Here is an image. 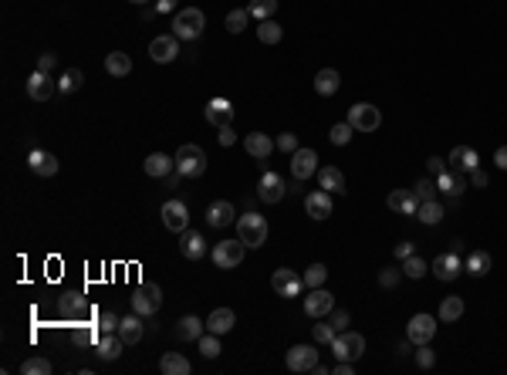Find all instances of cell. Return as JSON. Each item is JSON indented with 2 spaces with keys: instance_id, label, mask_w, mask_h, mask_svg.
Instances as JSON below:
<instances>
[{
  "instance_id": "obj_1",
  "label": "cell",
  "mask_w": 507,
  "mask_h": 375,
  "mask_svg": "<svg viewBox=\"0 0 507 375\" xmlns=\"http://www.w3.org/2000/svg\"><path fill=\"white\" fill-rule=\"evenodd\" d=\"M203 27H206V14L199 7H183V10H176V17H173V34H176L179 41H197L199 34H203Z\"/></svg>"
},
{
  "instance_id": "obj_2",
  "label": "cell",
  "mask_w": 507,
  "mask_h": 375,
  "mask_svg": "<svg viewBox=\"0 0 507 375\" xmlns=\"http://www.w3.org/2000/svg\"><path fill=\"white\" fill-rule=\"evenodd\" d=\"M176 173L186 179H199L206 173V153L193 146V142H186V146H179L176 153Z\"/></svg>"
},
{
  "instance_id": "obj_3",
  "label": "cell",
  "mask_w": 507,
  "mask_h": 375,
  "mask_svg": "<svg viewBox=\"0 0 507 375\" xmlns=\"http://www.w3.org/2000/svg\"><path fill=\"white\" fill-rule=\"evenodd\" d=\"M267 220L261 217V213H243V217H237V237H241L247 247H264L267 243Z\"/></svg>"
},
{
  "instance_id": "obj_4",
  "label": "cell",
  "mask_w": 507,
  "mask_h": 375,
  "mask_svg": "<svg viewBox=\"0 0 507 375\" xmlns=\"http://www.w3.org/2000/svg\"><path fill=\"white\" fill-rule=\"evenodd\" d=\"M133 311L135 314H142V318H149V314H156V311L162 308V287L159 284H139L133 291Z\"/></svg>"
},
{
  "instance_id": "obj_5",
  "label": "cell",
  "mask_w": 507,
  "mask_h": 375,
  "mask_svg": "<svg viewBox=\"0 0 507 375\" xmlns=\"http://www.w3.org/2000/svg\"><path fill=\"white\" fill-rule=\"evenodd\" d=\"M331 352H335V358L355 362V358H362V352H365V338L358 331H338L335 342H331Z\"/></svg>"
},
{
  "instance_id": "obj_6",
  "label": "cell",
  "mask_w": 507,
  "mask_h": 375,
  "mask_svg": "<svg viewBox=\"0 0 507 375\" xmlns=\"http://www.w3.org/2000/svg\"><path fill=\"white\" fill-rule=\"evenodd\" d=\"M243 250H247V243L237 237V240H220L217 247H213V264L220 267V270H234V267L243 261Z\"/></svg>"
},
{
  "instance_id": "obj_7",
  "label": "cell",
  "mask_w": 507,
  "mask_h": 375,
  "mask_svg": "<svg viewBox=\"0 0 507 375\" xmlns=\"http://www.w3.org/2000/svg\"><path fill=\"white\" fill-rule=\"evenodd\" d=\"M349 122H352V129L358 132H375L379 125H382V112L369 105V102H355L352 109H349Z\"/></svg>"
},
{
  "instance_id": "obj_8",
  "label": "cell",
  "mask_w": 507,
  "mask_h": 375,
  "mask_svg": "<svg viewBox=\"0 0 507 375\" xmlns=\"http://www.w3.org/2000/svg\"><path fill=\"white\" fill-rule=\"evenodd\" d=\"M433 335H437V318H433V314H413V318H409V325H406V338H409L416 349L419 345H430Z\"/></svg>"
},
{
  "instance_id": "obj_9",
  "label": "cell",
  "mask_w": 507,
  "mask_h": 375,
  "mask_svg": "<svg viewBox=\"0 0 507 375\" xmlns=\"http://www.w3.org/2000/svg\"><path fill=\"white\" fill-rule=\"evenodd\" d=\"M287 369L291 372H315L321 362H318V349L315 345H294L291 352H287Z\"/></svg>"
},
{
  "instance_id": "obj_10",
  "label": "cell",
  "mask_w": 507,
  "mask_h": 375,
  "mask_svg": "<svg viewBox=\"0 0 507 375\" xmlns=\"http://www.w3.org/2000/svg\"><path fill=\"white\" fill-rule=\"evenodd\" d=\"M271 287H274V294H278V298H298V294H301V287H305V277H298L291 267H281V270H274Z\"/></svg>"
},
{
  "instance_id": "obj_11",
  "label": "cell",
  "mask_w": 507,
  "mask_h": 375,
  "mask_svg": "<svg viewBox=\"0 0 507 375\" xmlns=\"http://www.w3.org/2000/svg\"><path fill=\"white\" fill-rule=\"evenodd\" d=\"M335 308V298H331V291L325 287H308V298H305V314L308 318H328V311Z\"/></svg>"
},
{
  "instance_id": "obj_12",
  "label": "cell",
  "mask_w": 507,
  "mask_h": 375,
  "mask_svg": "<svg viewBox=\"0 0 507 375\" xmlns=\"http://www.w3.org/2000/svg\"><path fill=\"white\" fill-rule=\"evenodd\" d=\"M162 223H166V230H173V234L190 230V210H186V203H183V199L162 203Z\"/></svg>"
},
{
  "instance_id": "obj_13",
  "label": "cell",
  "mask_w": 507,
  "mask_h": 375,
  "mask_svg": "<svg viewBox=\"0 0 507 375\" xmlns=\"http://www.w3.org/2000/svg\"><path fill=\"white\" fill-rule=\"evenodd\" d=\"M179 54V38L176 34H159L153 38V45H149V58H153L156 65H169V61H176Z\"/></svg>"
},
{
  "instance_id": "obj_14",
  "label": "cell",
  "mask_w": 507,
  "mask_h": 375,
  "mask_svg": "<svg viewBox=\"0 0 507 375\" xmlns=\"http://www.w3.org/2000/svg\"><path fill=\"white\" fill-rule=\"evenodd\" d=\"M318 173V153L315 149H298V153H291V176L298 179V183H305Z\"/></svg>"
},
{
  "instance_id": "obj_15",
  "label": "cell",
  "mask_w": 507,
  "mask_h": 375,
  "mask_svg": "<svg viewBox=\"0 0 507 375\" xmlns=\"http://www.w3.org/2000/svg\"><path fill=\"white\" fill-rule=\"evenodd\" d=\"M287 193V183L285 176H278V173H264L261 183H257V197L264 199V203H281Z\"/></svg>"
},
{
  "instance_id": "obj_16",
  "label": "cell",
  "mask_w": 507,
  "mask_h": 375,
  "mask_svg": "<svg viewBox=\"0 0 507 375\" xmlns=\"http://www.w3.org/2000/svg\"><path fill=\"white\" fill-rule=\"evenodd\" d=\"M179 250L186 261H203L206 257V237L199 230H183L179 234Z\"/></svg>"
},
{
  "instance_id": "obj_17",
  "label": "cell",
  "mask_w": 507,
  "mask_h": 375,
  "mask_svg": "<svg viewBox=\"0 0 507 375\" xmlns=\"http://www.w3.org/2000/svg\"><path fill=\"white\" fill-rule=\"evenodd\" d=\"M206 223L217 227V230L230 227V223H237V210H234V203H230V199H217V203H210V206H206Z\"/></svg>"
},
{
  "instance_id": "obj_18",
  "label": "cell",
  "mask_w": 507,
  "mask_h": 375,
  "mask_svg": "<svg viewBox=\"0 0 507 375\" xmlns=\"http://www.w3.org/2000/svg\"><path fill=\"white\" fill-rule=\"evenodd\" d=\"M142 169H146V176H153V179H166V176H173V169H176V155H166V153H153V155H146Z\"/></svg>"
},
{
  "instance_id": "obj_19",
  "label": "cell",
  "mask_w": 507,
  "mask_h": 375,
  "mask_svg": "<svg viewBox=\"0 0 507 375\" xmlns=\"http://www.w3.org/2000/svg\"><path fill=\"white\" fill-rule=\"evenodd\" d=\"M305 213H308L311 220H328L331 217V193L325 190H315L305 197Z\"/></svg>"
},
{
  "instance_id": "obj_20",
  "label": "cell",
  "mask_w": 507,
  "mask_h": 375,
  "mask_svg": "<svg viewBox=\"0 0 507 375\" xmlns=\"http://www.w3.org/2000/svg\"><path fill=\"white\" fill-rule=\"evenodd\" d=\"M243 149H247V155H254V159L267 162V155L278 149V142H274L271 135H264V132H250L247 139H243Z\"/></svg>"
},
{
  "instance_id": "obj_21",
  "label": "cell",
  "mask_w": 507,
  "mask_h": 375,
  "mask_svg": "<svg viewBox=\"0 0 507 375\" xmlns=\"http://www.w3.org/2000/svg\"><path fill=\"white\" fill-rule=\"evenodd\" d=\"M54 91H58V85L51 82V75H45V71H34V75L27 78V95H31L34 102H47Z\"/></svg>"
},
{
  "instance_id": "obj_22",
  "label": "cell",
  "mask_w": 507,
  "mask_h": 375,
  "mask_svg": "<svg viewBox=\"0 0 507 375\" xmlns=\"http://www.w3.org/2000/svg\"><path fill=\"white\" fill-rule=\"evenodd\" d=\"M386 203H389V210L406 213V217H416V210H419V197L413 193V190H393Z\"/></svg>"
},
{
  "instance_id": "obj_23",
  "label": "cell",
  "mask_w": 507,
  "mask_h": 375,
  "mask_svg": "<svg viewBox=\"0 0 507 375\" xmlns=\"http://www.w3.org/2000/svg\"><path fill=\"white\" fill-rule=\"evenodd\" d=\"M27 166H31V173L34 176H54L58 173V159L51 153H45V149H34V153L27 155Z\"/></svg>"
},
{
  "instance_id": "obj_24",
  "label": "cell",
  "mask_w": 507,
  "mask_h": 375,
  "mask_svg": "<svg viewBox=\"0 0 507 375\" xmlns=\"http://www.w3.org/2000/svg\"><path fill=\"white\" fill-rule=\"evenodd\" d=\"M446 162H450L453 169H460V173H474V169L480 166V159H477V153H474L470 146H453Z\"/></svg>"
},
{
  "instance_id": "obj_25",
  "label": "cell",
  "mask_w": 507,
  "mask_h": 375,
  "mask_svg": "<svg viewBox=\"0 0 507 375\" xmlns=\"http://www.w3.org/2000/svg\"><path fill=\"white\" fill-rule=\"evenodd\" d=\"M206 122L217 125V129L230 125V122H234V105H230L227 98H213V102L206 105Z\"/></svg>"
},
{
  "instance_id": "obj_26",
  "label": "cell",
  "mask_w": 507,
  "mask_h": 375,
  "mask_svg": "<svg viewBox=\"0 0 507 375\" xmlns=\"http://www.w3.org/2000/svg\"><path fill=\"white\" fill-rule=\"evenodd\" d=\"M460 270H463V264H460L457 254H440V257L433 261V274H437L440 281H457Z\"/></svg>"
},
{
  "instance_id": "obj_27",
  "label": "cell",
  "mask_w": 507,
  "mask_h": 375,
  "mask_svg": "<svg viewBox=\"0 0 507 375\" xmlns=\"http://www.w3.org/2000/svg\"><path fill=\"white\" fill-rule=\"evenodd\" d=\"M318 183H321V190L325 193H345V173L338 169V166H321L318 169Z\"/></svg>"
},
{
  "instance_id": "obj_28",
  "label": "cell",
  "mask_w": 507,
  "mask_h": 375,
  "mask_svg": "<svg viewBox=\"0 0 507 375\" xmlns=\"http://www.w3.org/2000/svg\"><path fill=\"white\" fill-rule=\"evenodd\" d=\"M119 338L126 342V345H135V342H142V314H126L122 321H119Z\"/></svg>"
},
{
  "instance_id": "obj_29",
  "label": "cell",
  "mask_w": 507,
  "mask_h": 375,
  "mask_svg": "<svg viewBox=\"0 0 507 375\" xmlns=\"http://www.w3.org/2000/svg\"><path fill=\"white\" fill-rule=\"evenodd\" d=\"M203 328H206V321H203V318H197V314H186V318H179V321H176V338H183V342H199Z\"/></svg>"
},
{
  "instance_id": "obj_30",
  "label": "cell",
  "mask_w": 507,
  "mask_h": 375,
  "mask_svg": "<svg viewBox=\"0 0 507 375\" xmlns=\"http://www.w3.org/2000/svg\"><path fill=\"white\" fill-rule=\"evenodd\" d=\"M126 349V342L119 338V331H102V338H98V355L105 358V362H115L119 355Z\"/></svg>"
},
{
  "instance_id": "obj_31",
  "label": "cell",
  "mask_w": 507,
  "mask_h": 375,
  "mask_svg": "<svg viewBox=\"0 0 507 375\" xmlns=\"http://www.w3.org/2000/svg\"><path fill=\"white\" fill-rule=\"evenodd\" d=\"M443 217H446V210H443L440 199H423V203H419V210H416V220L419 223H426V227H437Z\"/></svg>"
},
{
  "instance_id": "obj_32",
  "label": "cell",
  "mask_w": 507,
  "mask_h": 375,
  "mask_svg": "<svg viewBox=\"0 0 507 375\" xmlns=\"http://www.w3.org/2000/svg\"><path fill=\"white\" fill-rule=\"evenodd\" d=\"M338 89H342V78H338L335 68H321V71L315 75V91H318V95L328 98V95H335Z\"/></svg>"
},
{
  "instance_id": "obj_33",
  "label": "cell",
  "mask_w": 507,
  "mask_h": 375,
  "mask_svg": "<svg viewBox=\"0 0 507 375\" xmlns=\"http://www.w3.org/2000/svg\"><path fill=\"white\" fill-rule=\"evenodd\" d=\"M190 369H193V365H190L179 352H166L159 358V372L162 375H190Z\"/></svg>"
},
{
  "instance_id": "obj_34",
  "label": "cell",
  "mask_w": 507,
  "mask_h": 375,
  "mask_svg": "<svg viewBox=\"0 0 507 375\" xmlns=\"http://www.w3.org/2000/svg\"><path fill=\"white\" fill-rule=\"evenodd\" d=\"M234 325H237V318H234V311L230 308H217L210 318H206V328L213 331V335H227Z\"/></svg>"
},
{
  "instance_id": "obj_35",
  "label": "cell",
  "mask_w": 507,
  "mask_h": 375,
  "mask_svg": "<svg viewBox=\"0 0 507 375\" xmlns=\"http://www.w3.org/2000/svg\"><path fill=\"white\" fill-rule=\"evenodd\" d=\"M105 71H109L112 78H126L133 71V58L126 51H112L109 58H105Z\"/></svg>"
},
{
  "instance_id": "obj_36",
  "label": "cell",
  "mask_w": 507,
  "mask_h": 375,
  "mask_svg": "<svg viewBox=\"0 0 507 375\" xmlns=\"http://www.w3.org/2000/svg\"><path fill=\"white\" fill-rule=\"evenodd\" d=\"M437 190H443L446 197H460L463 190H467V183H463L460 173H450V169H446V173L437 176Z\"/></svg>"
},
{
  "instance_id": "obj_37",
  "label": "cell",
  "mask_w": 507,
  "mask_h": 375,
  "mask_svg": "<svg viewBox=\"0 0 507 375\" xmlns=\"http://www.w3.org/2000/svg\"><path fill=\"white\" fill-rule=\"evenodd\" d=\"M490 254L487 250H474L470 257H467V274H474V277H484V274H490Z\"/></svg>"
},
{
  "instance_id": "obj_38",
  "label": "cell",
  "mask_w": 507,
  "mask_h": 375,
  "mask_svg": "<svg viewBox=\"0 0 507 375\" xmlns=\"http://www.w3.org/2000/svg\"><path fill=\"white\" fill-rule=\"evenodd\" d=\"M257 38H261V45H281L285 31H281L278 21H261L257 24Z\"/></svg>"
},
{
  "instance_id": "obj_39",
  "label": "cell",
  "mask_w": 507,
  "mask_h": 375,
  "mask_svg": "<svg viewBox=\"0 0 507 375\" xmlns=\"http://www.w3.org/2000/svg\"><path fill=\"white\" fill-rule=\"evenodd\" d=\"M460 314H463V298H457V294L443 298V305H440V321H457Z\"/></svg>"
},
{
  "instance_id": "obj_40",
  "label": "cell",
  "mask_w": 507,
  "mask_h": 375,
  "mask_svg": "<svg viewBox=\"0 0 507 375\" xmlns=\"http://www.w3.org/2000/svg\"><path fill=\"white\" fill-rule=\"evenodd\" d=\"M250 17H257V21H271L274 17V10H278V0H250Z\"/></svg>"
},
{
  "instance_id": "obj_41",
  "label": "cell",
  "mask_w": 507,
  "mask_h": 375,
  "mask_svg": "<svg viewBox=\"0 0 507 375\" xmlns=\"http://www.w3.org/2000/svg\"><path fill=\"white\" fill-rule=\"evenodd\" d=\"M199 352H203V358H217V355L223 352L220 349V335H213V331H210V335H199Z\"/></svg>"
},
{
  "instance_id": "obj_42",
  "label": "cell",
  "mask_w": 507,
  "mask_h": 375,
  "mask_svg": "<svg viewBox=\"0 0 507 375\" xmlns=\"http://www.w3.org/2000/svg\"><path fill=\"white\" fill-rule=\"evenodd\" d=\"M247 21H250V10L243 7V10H230L223 24H227V31H230V34H241L243 27H247Z\"/></svg>"
},
{
  "instance_id": "obj_43",
  "label": "cell",
  "mask_w": 507,
  "mask_h": 375,
  "mask_svg": "<svg viewBox=\"0 0 507 375\" xmlns=\"http://www.w3.org/2000/svg\"><path fill=\"white\" fill-rule=\"evenodd\" d=\"M82 82H85V75H82V71H78V68H71V71H65V75H61V82H58V91H78L82 89Z\"/></svg>"
},
{
  "instance_id": "obj_44",
  "label": "cell",
  "mask_w": 507,
  "mask_h": 375,
  "mask_svg": "<svg viewBox=\"0 0 507 375\" xmlns=\"http://www.w3.org/2000/svg\"><path fill=\"white\" fill-rule=\"evenodd\" d=\"M325 277H328V267L311 264L308 270H305V287H325Z\"/></svg>"
},
{
  "instance_id": "obj_45",
  "label": "cell",
  "mask_w": 507,
  "mask_h": 375,
  "mask_svg": "<svg viewBox=\"0 0 507 375\" xmlns=\"http://www.w3.org/2000/svg\"><path fill=\"white\" fill-rule=\"evenodd\" d=\"M311 335H315V342H318V345H331L338 331H335V325H331V321H321V318H318V325H315V331H311Z\"/></svg>"
},
{
  "instance_id": "obj_46",
  "label": "cell",
  "mask_w": 507,
  "mask_h": 375,
  "mask_svg": "<svg viewBox=\"0 0 507 375\" xmlns=\"http://www.w3.org/2000/svg\"><path fill=\"white\" fill-rule=\"evenodd\" d=\"M352 122H338V125H331V142H335V146H349V142H352Z\"/></svg>"
},
{
  "instance_id": "obj_47",
  "label": "cell",
  "mask_w": 507,
  "mask_h": 375,
  "mask_svg": "<svg viewBox=\"0 0 507 375\" xmlns=\"http://www.w3.org/2000/svg\"><path fill=\"white\" fill-rule=\"evenodd\" d=\"M402 274H406V277H413V281H419V277L426 274V261H423V257H416V254H413V257H406V261H402Z\"/></svg>"
},
{
  "instance_id": "obj_48",
  "label": "cell",
  "mask_w": 507,
  "mask_h": 375,
  "mask_svg": "<svg viewBox=\"0 0 507 375\" xmlns=\"http://www.w3.org/2000/svg\"><path fill=\"white\" fill-rule=\"evenodd\" d=\"M51 372V362L47 358H27L21 365V375H47Z\"/></svg>"
},
{
  "instance_id": "obj_49",
  "label": "cell",
  "mask_w": 507,
  "mask_h": 375,
  "mask_svg": "<svg viewBox=\"0 0 507 375\" xmlns=\"http://www.w3.org/2000/svg\"><path fill=\"white\" fill-rule=\"evenodd\" d=\"M413 193L419 197V203H423V199H437V183H433L430 176H423V179H416Z\"/></svg>"
},
{
  "instance_id": "obj_50",
  "label": "cell",
  "mask_w": 507,
  "mask_h": 375,
  "mask_svg": "<svg viewBox=\"0 0 507 375\" xmlns=\"http://www.w3.org/2000/svg\"><path fill=\"white\" fill-rule=\"evenodd\" d=\"M274 142H278V149H281V153H287V155L301 149V146H298V135H294V132H281Z\"/></svg>"
},
{
  "instance_id": "obj_51",
  "label": "cell",
  "mask_w": 507,
  "mask_h": 375,
  "mask_svg": "<svg viewBox=\"0 0 507 375\" xmlns=\"http://www.w3.org/2000/svg\"><path fill=\"white\" fill-rule=\"evenodd\" d=\"M416 365H419V369H433V365H437V355H433V349H430V345H419Z\"/></svg>"
},
{
  "instance_id": "obj_52",
  "label": "cell",
  "mask_w": 507,
  "mask_h": 375,
  "mask_svg": "<svg viewBox=\"0 0 507 375\" xmlns=\"http://www.w3.org/2000/svg\"><path fill=\"white\" fill-rule=\"evenodd\" d=\"M328 321L335 325V331H345V328H349V321H352V318H349V311L331 308V311H328Z\"/></svg>"
},
{
  "instance_id": "obj_53",
  "label": "cell",
  "mask_w": 507,
  "mask_h": 375,
  "mask_svg": "<svg viewBox=\"0 0 507 375\" xmlns=\"http://www.w3.org/2000/svg\"><path fill=\"white\" fill-rule=\"evenodd\" d=\"M119 314H112V311H102V318H98V331H119Z\"/></svg>"
},
{
  "instance_id": "obj_54",
  "label": "cell",
  "mask_w": 507,
  "mask_h": 375,
  "mask_svg": "<svg viewBox=\"0 0 507 375\" xmlns=\"http://www.w3.org/2000/svg\"><path fill=\"white\" fill-rule=\"evenodd\" d=\"M82 308H85V301H82L78 294H65V298H61V311H65V314H71V311H82Z\"/></svg>"
},
{
  "instance_id": "obj_55",
  "label": "cell",
  "mask_w": 507,
  "mask_h": 375,
  "mask_svg": "<svg viewBox=\"0 0 507 375\" xmlns=\"http://www.w3.org/2000/svg\"><path fill=\"white\" fill-rule=\"evenodd\" d=\"M399 274H402V270H396V267H386V270L379 274V284H382V287H396L399 284Z\"/></svg>"
},
{
  "instance_id": "obj_56",
  "label": "cell",
  "mask_w": 507,
  "mask_h": 375,
  "mask_svg": "<svg viewBox=\"0 0 507 375\" xmlns=\"http://www.w3.org/2000/svg\"><path fill=\"white\" fill-rule=\"evenodd\" d=\"M54 65H58V58H54L51 51H45V54L38 58V68H34V71H45V75H51V71H54Z\"/></svg>"
},
{
  "instance_id": "obj_57",
  "label": "cell",
  "mask_w": 507,
  "mask_h": 375,
  "mask_svg": "<svg viewBox=\"0 0 507 375\" xmlns=\"http://www.w3.org/2000/svg\"><path fill=\"white\" fill-rule=\"evenodd\" d=\"M426 169H430L433 176H440V173H446V159H440V155H430V159H426Z\"/></svg>"
},
{
  "instance_id": "obj_58",
  "label": "cell",
  "mask_w": 507,
  "mask_h": 375,
  "mask_svg": "<svg viewBox=\"0 0 507 375\" xmlns=\"http://www.w3.org/2000/svg\"><path fill=\"white\" fill-rule=\"evenodd\" d=\"M413 254H416V247H413V240L396 243V257H399V261H406V257H413Z\"/></svg>"
},
{
  "instance_id": "obj_59",
  "label": "cell",
  "mask_w": 507,
  "mask_h": 375,
  "mask_svg": "<svg viewBox=\"0 0 507 375\" xmlns=\"http://www.w3.org/2000/svg\"><path fill=\"white\" fill-rule=\"evenodd\" d=\"M470 179H474V186H477V190H484L487 183H490V176H487V173H484V169H480V166H477V169L470 173Z\"/></svg>"
},
{
  "instance_id": "obj_60",
  "label": "cell",
  "mask_w": 507,
  "mask_h": 375,
  "mask_svg": "<svg viewBox=\"0 0 507 375\" xmlns=\"http://www.w3.org/2000/svg\"><path fill=\"white\" fill-rule=\"evenodd\" d=\"M179 0H156V14H169V10H176Z\"/></svg>"
},
{
  "instance_id": "obj_61",
  "label": "cell",
  "mask_w": 507,
  "mask_h": 375,
  "mask_svg": "<svg viewBox=\"0 0 507 375\" xmlns=\"http://www.w3.org/2000/svg\"><path fill=\"white\" fill-rule=\"evenodd\" d=\"M234 139H237V135H234V129H230V125H223V129H220V146H234Z\"/></svg>"
},
{
  "instance_id": "obj_62",
  "label": "cell",
  "mask_w": 507,
  "mask_h": 375,
  "mask_svg": "<svg viewBox=\"0 0 507 375\" xmlns=\"http://www.w3.org/2000/svg\"><path fill=\"white\" fill-rule=\"evenodd\" d=\"M494 162H497L501 169H507V146H501V149L494 153Z\"/></svg>"
},
{
  "instance_id": "obj_63",
  "label": "cell",
  "mask_w": 507,
  "mask_h": 375,
  "mask_svg": "<svg viewBox=\"0 0 507 375\" xmlns=\"http://www.w3.org/2000/svg\"><path fill=\"white\" fill-rule=\"evenodd\" d=\"M396 352H399V355H409V352H413V342H409V338H406V342H399Z\"/></svg>"
},
{
  "instance_id": "obj_64",
  "label": "cell",
  "mask_w": 507,
  "mask_h": 375,
  "mask_svg": "<svg viewBox=\"0 0 507 375\" xmlns=\"http://www.w3.org/2000/svg\"><path fill=\"white\" fill-rule=\"evenodd\" d=\"M129 3H149V0H129Z\"/></svg>"
}]
</instances>
